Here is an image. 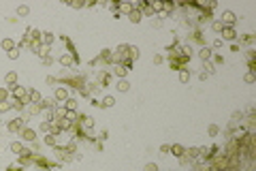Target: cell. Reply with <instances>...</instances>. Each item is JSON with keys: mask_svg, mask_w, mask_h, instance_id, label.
Segmentation results:
<instances>
[{"mask_svg": "<svg viewBox=\"0 0 256 171\" xmlns=\"http://www.w3.org/2000/svg\"><path fill=\"white\" fill-rule=\"evenodd\" d=\"M224 19H226V21H233L235 17H233V13H224Z\"/></svg>", "mask_w": 256, "mask_h": 171, "instance_id": "obj_1", "label": "cell"}, {"mask_svg": "<svg viewBox=\"0 0 256 171\" xmlns=\"http://www.w3.org/2000/svg\"><path fill=\"white\" fill-rule=\"evenodd\" d=\"M233 36H235V32H233L230 28H228V30H226V39H233Z\"/></svg>", "mask_w": 256, "mask_h": 171, "instance_id": "obj_2", "label": "cell"}]
</instances>
